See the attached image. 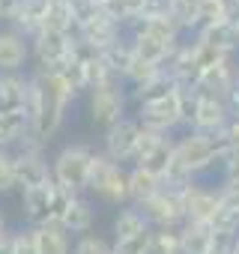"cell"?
<instances>
[{
  "instance_id": "1",
  "label": "cell",
  "mask_w": 239,
  "mask_h": 254,
  "mask_svg": "<svg viewBox=\"0 0 239 254\" xmlns=\"http://www.w3.org/2000/svg\"><path fill=\"white\" fill-rule=\"evenodd\" d=\"M36 84H39V111L30 120V135L48 147V141L63 129L66 114L72 108V102L78 99V90L66 81V75L60 69H45L36 66L33 72Z\"/></svg>"
},
{
  "instance_id": "2",
  "label": "cell",
  "mask_w": 239,
  "mask_h": 254,
  "mask_svg": "<svg viewBox=\"0 0 239 254\" xmlns=\"http://www.w3.org/2000/svg\"><path fill=\"white\" fill-rule=\"evenodd\" d=\"M227 153H230L227 132H221V135H203V132H191V129H188V132H185L182 138H177V144H174L177 162H179L194 180L206 177L215 165H221Z\"/></svg>"
},
{
  "instance_id": "3",
  "label": "cell",
  "mask_w": 239,
  "mask_h": 254,
  "mask_svg": "<svg viewBox=\"0 0 239 254\" xmlns=\"http://www.w3.org/2000/svg\"><path fill=\"white\" fill-rule=\"evenodd\" d=\"M191 105H194V90L179 87V90H174V93H168L162 99L141 102L135 120L144 126V129H153V132H162V135H174L179 126H188Z\"/></svg>"
},
{
  "instance_id": "4",
  "label": "cell",
  "mask_w": 239,
  "mask_h": 254,
  "mask_svg": "<svg viewBox=\"0 0 239 254\" xmlns=\"http://www.w3.org/2000/svg\"><path fill=\"white\" fill-rule=\"evenodd\" d=\"M96 147L87 141H72L66 144L54 159H51V180L69 191V194H84L90 183V162H93Z\"/></svg>"
},
{
  "instance_id": "5",
  "label": "cell",
  "mask_w": 239,
  "mask_h": 254,
  "mask_svg": "<svg viewBox=\"0 0 239 254\" xmlns=\"http://www.w3.org/2000/svg\"><path fill=\"white\" fill-rule=\"evenodd\" d=\"M87 191H93L99 200H105L111 206H126L129 203V168L111 162L102 150H96L93 162H90Z\"/></svg>"
},
{
  "instance_id": "6",
  "label": "cell",
  "mask_w": 239,
  "mask_h": 254,
  "mask_svg": "<svg viewBox=\"0 0 239 254\" xmlns=\"http://www.w3.org/2000/svg\"><path fill=\"white\" fill-rule=\"evenodd\" d=\"M66 200H69V191H63L54 180H48L42 186L21 189V212L30 221V227L42 224V221H57Z\"/></svg>"
},
{
  "instance_id": "7",
  "label": "cell",
  "mask_w": 239,
  "mask_h": 254,
  "mask_svg": "<svg viewBox=\"0 0 239 254\" xmlns=\"http://www.w3.org/2000/svg\"><path fill=\"white\" fill-rule=\"evenodd\" d=\"M129 93L123 90V81H111L105 87L90 90V120L99 129H111L126 117Z\"/></svg>"
},
{
  "instance_id": "8",
  "label": "cell",
  "mask_w": 239,
  "mask_h": 254,
  "mask_svg": "<svg viewBox=\"0 0 239 254\" xmlns=\"http://www.w3.org/2000/svg\"><path fill=\"white\" fill-rule=\"evenodd\" d=\"M230 126V111L227 102L218 96H206L194 90V105L188 114V129L191 132H203V135H221Z\"/></svg>"
},
{
  "instance_id": "9",
  "label": "cell",
  "mask_w": 239,
  "mask_h": 254,
  "mask_svg": "<svg viewBox=\"0 0 239 254\" xmlns=\"http://www.w3.org/2000/svg\"><path fill=\"white\" fill-rule=\"evenodd\" d=\"M75 42H78L75 33L39 30V33L30 39V54H33L36 63L45 66V69H63V66L72 60V54H75Z\"/></svg>"
},
{
  "instance_id": "10",
  "label": "cell",
  "mask_w": 239,
  "mask_h": 254,
  "mask_svg": "<svg viewBox=\"0 0 239 254\" xmlns=\"http://www.w3.org/2000/svg\"><path fill=\"white\" fill-rule=\"evenodd\" d=\"M138 138H141V123L135 117H123L117 126L105 129V138H102V153L117 162V165H126L135 159V147H138Z\"/></svg>"
},
{
  "instance_id": "11",
  "label": "cell",
  "mask_w": 239,
  "mask_h": 254,
  "mask_svg": "<svg viewBox=\"0 0 239 254\" xmlns=\"http://www.w3.org/2000/svg\"><path fill=\"white\" fill-rule=\"evenodd\" d=\"M147 221L153 230H168V227H179L185 221V209H182V194L174 189H159L147 203H141Z\"/></svg>"
},
{
  "instance_id": "12",
  "label": "cell",
  "mask_w": 239,
  "mask_h": 254,
  "mask_svg": "<svg viewBox=\"0 0 239 254\" xmlns=\"http://www.w3.org/2000/svg\"><path fill=\"white\" fill-rule=\"evenodd\" d=\"M179 194H182V209H185V218L188 221H212L218 215V206H221L218 186H206V183L194 180Z\"/></svg>"
},
{
  "instance_id": "13",
  "label": "cell",
  "mask_w": 239,
  "mask_h": 254,
  "mask_svg": "<svg viewBox=\"0 0 239 254\" xmlns=\"http://www.w3.org/2000/svg\"><path fill=\"white\" fill-rule=\"evenodd\" d=\"M75 36H78V42H84V45H90L93 51H108L114 42H120L126 36V30L120 27L111 15H105L102 9L93 15V18H87L84 24H78L75 27Z\"/></svg>"
},
{
  "instance_id": "14",
  "label": "cell",
  "mask_w": 239,
  "mask_h": 254,
  "mask_svg": "<svg viewBox=\"0 0 239 254\" xmlns=\"http://www.w3.org/2000/svg\"><path fill=\"white\" fill-rule=\"evenodd\" d=\"M236 78H239V54H227L221 57L215 66L203 69L200 78H197V93H206V96H218V99H227V93L236 87Z\"/></svg>"
},
{
  "instance_id": "15",
  "label": "cell",
  "mask_w": 239,
  "mask_h": 254,
  "mask_svg": "<svg viewBox=\"0 0 239 254\" xmlns=\"http://www.w3.org/2000/svg\"><path fill=\"white\" fill-rule=\"evenodd\" d=\"M15 159V177H18V189H30V186H42L51 180V162L45 156V150L39 147H18L12 153Z\"/></svg>"
},
{
  "instance_id": "16",
  "label": "cell",
  "mask_w": 239,
  "mask_h": 254,
  "mask_svg": "<svg viewBox=\"0 0 239 254\" xmlns=\"http://www.w3.org/2000/svg\"><path fill=\"white\" fill-rule=\"evenodd\" d=\"M162 69L185 90H194L197 87V78H200V69H197V48H194V39L191 42H179L168 60L162 63Z\"/></svg>"
},
{
  "instance_id": "17",
  "label": "cell",
  "mask_w": 239,
  "mask_h": 254,
  "mask_svg": "<svg viewBox=\"0 0 239 254\" xmlns=\"http://www.w3.org/2000/svg\"><path fill=\"white\" fill-rule=\"evenodd\" d=\"M30 39L15 27H0V72H24L30 60Z\"/></svg>"
},
{
  "instance_id": "18",
  "label": "cell",
  "mask_w": 239,
  "mask_h": 254,
  "mask_svg": "<svg viewBox=\"0 0 239 254\" xmlns=\"http://www.w3.org/2000/svg\"><path fill=\"white\" fill-rule=\"evenodd\" d=\"M57 224H60L69 236H72V233H75V236L90 233L93 224H96V206H93V200L84 197V194H69V200H66V206H63Z\"/></svg>"
},
{
  "instance_id": "19",
  "label": "cell",
  "mask_w": 239,
  "mask_h": 254,
  "mask_svg": "<svg viewBox=\"0 0 239 254\" xmlns=\"http://www.w3.org/2000/svg\"><path fill=\"white\" fill-rule=\"evenodd\" d=\"M191 39L200 42V45H206V48H215L221 54H239V27H236V18L206 24Z\"/></svg>"
},
{
  "instance_id": "20",
  "label": "cell",
  "mask_w": 239,
  "mask_h": 254,
  "mask_svg": "<svg viewBox=\"0 0 239 254\" xmlns=\"http://www.w3.org/2000/svg\"><path fill=\"white\" fill-rule=\"evenodd\" d=\"M27 87H30V75H24V72H0V114L24 111Z\"/></svg>"
},
{
  "instance_id": "21",
  "label": "cell",
  "mask_w": 239,
  "mask_h": 254,
  "mask_svg": "<svg viewBox=\"0 0 239 254\" xmlns=\"http://www.w3.org/2000/svg\"><path fill=\"white\" fill-rule=\"evenodd\" d=\"M33 245L36 254H72V236L57 221L33 224Z\"/></svg>"
},
{
  "instance_id": "22",
  "label": "cell",
  "mask_w": 239,
  "mask_h": 254,
  "mask_svg": "<svg viewBox=\"0 0 239 254\" xmlns=\"http://www.w3.org/2000/svg\"><path fill=\"white\" fill-rule=\"evenodd\" d=\"M45 9H48V0H21L18 9L9 18V27H15L18 33H24L27 39H33L42 30L45 21Z\"/></svg>"
},
{
  "instance_id": "23",
  "label": "cell",
  "mask_w": 239,
  "mask_h": 254,
  "mask_svg": "<svg viewBox=\"0 0 239 254\" xmlns=\"http://www.w3.org/2000/svg\"><path fill=\"white\" fill-rule=\"evenodd\" d=\"M215 230L209 221H182L179 224V242H182V254H206L212 248Z\"/></svg>"
},
{
  "instance_id": "24",
  "label": "cell",
  "mask_w": 239,
  "mask_h": 254,
  "mask_svg": "<svg viewBox=\"0 0 239 254\" xmlns=\"http://www.w3.org/2000/svg\"><path fill=\"white\" fill-rule=\"evenodd\" d=\"M159 189H165L159 174H153L150 168H141V165H132V168H129V203L141 206V203H147Z\"/></svg>"
},
{
  "instance_id": "25",
  "label": "cell",
  "mask_w": 239,
  "mask_h": 254,
  "mask_svg": "<svg viewBox=\"0 0 239 254\" xmlns=\"http://www.w3.org/2000/svg\"><path fill=\"white\" fill-rule=\"evenodd\" d=\"M147 230H153V227H150L141 206H135V203L120 206V212L114 218V239H132V236L147 233Z\"/></svg>"
},
{
  "instance_id": "26",
  "label": "cell",
  "mask_w": 239,
  "mask_h": 254,
  "mask_svg": "<svg viewBox=\"0 0 239 254\" xmlns=\"http://www.w3.org/2000/svg\"><path fill=\"white\" fill-rule=\"evenodd\" d=\"M144 6H147V0H105L102 3V12L111 15L123 30L135 27L144 15Z\"/></svg>"
},
{
  "instance_id": "27",
  "label": "cell",
  "mask_w": 239,
  "mask_h": 254,
  "mask_svg": "<svg viewBox=\"0 0 239 254\" xmlns=\"http://www.w3.org/2000/svg\"><path fill=\"white\" fill-rule=\"evenodd\" d=\"M30 129V120L24 111H9V114H0V147L9 150L18 147V141L27 135Z\"/></svg>"
},
{
  "instance_id": "28",
  "label": "cell",
  "mask_w": 239,
  "mask_h": 254,
  "mask_svg": "<svg viewBox=\"0 0 239 254\" xmlns=\"http://www.w3.org/2000/svg\"><path fill=\"white\" fill-rule=\"evenodd\" d=\"M42 30H51V33H75V18H72V9H69V0H48Z\"/></svg>"
},
{
  "instance_id": "29",
  "label": "cell",
  "mask_w": 239,
  "mask_h": 254,
  "mask_svg": "<svg viewBox=\"0 0 239 254\" xmlns=\"http://www.w3.org/2000/svg\"><path fill=\"white\" fill-rule=\"evenodd\" d=\"M102 57H105V63L111 66V72L123 81V75H126V69L132 66V60H135V48H132V42H129V36H123L120 42H114L108 51H102Z\"/></svg>"
},
{
  "instance_id": "30",
  "label": "cell",
  "mask_w": 239,
  "mask_h": 254,
  "mask_svg": "<svg viewBox=\"0 0 239 254\" xmlns=\"http://www.w3.org/2000/svg\"><path fill=\"white\" fill-rule=\"evenodd\" d=\"M174 90H179V84H177V81H174V78H171L165 69H162V72H159V75H156L150 84H144V87H135L129 96H132V99L141 105V102H150V99H162V96H168V93H174Z\"/></svg>"
},
{
  "instance_id": "31",
  "label": "cell",
  "mask_w": 239,
  "mask_h": 254,
  "mask_svg": "<svg viewBox=\"0 0 239 254\" xmlns=\"http://www.w3.org/2000/svg\"><path fill=\"white\" fill-rule=\"evenodd\" d=\"M236 12H233V3L230 0H197V21H200V27H206V24H215V21H227V18H233ZM197 27V30H200Z\"/></svg>"
},
{
  "instance_id": "32",
  "label": "cell",
  "mask_w": 239,
  "mask_h": 254,
  "mask_svg": "<svg viewBox=\"0 0 239 254\" xmlns=\"http://www.w3.org/2000/svg\"><path fill=\"white\" fill-rule=\"evenodd\" d=\"M168 138H171V135H162V132H153V129H144V126H141V138H138L132 165H147V159H150Z\"/></svg>"
},
{
  "instance_id": "33",
  "label": "cell",
  "mask_w": 239,
  "mask_h": 254,
  "mask_svg": "<svg viewBox=\"0 0 239 254\" xmlns=\"http://www.w3.org/2000/svg\"><path fill=\"white\" fill-rule=\"evenodd\" d=\"M150 254H182V242H179V227H168V230H153L150 236Z\"/></svg>"
},
{
  "instance_id": "34",
  "label": "cell",
  "mask_w": 239,
  "mask_h": 254,
  "mask_svg": "<svg viewBox=\"0 0 239 254\" xmlns=\"http://www.w3.org/2000/svg\"><path fill=\"white\" fill-rule=\"evenodd\" d=\"M162 72V66H156V63H147V60H141V57H135L132 60V66L126 69V75H123V81L135 90V87H144V84H150L156 75Z\"/></svg>"
},
{
  "instance_id": "35",
  "label": "cell",
  "mask_w": 239,
  "mask_h": 254,
  "mask_svg": "<svg viewBox=\"0 0 239 254\" xmlns=\"http://www.w3.org/2000/svg\"><path fill=\"white\" fill-rule=\"evenodd\" d=\"M150 236H153V230L138 233L132 239H114L111 254H150Z\"/></svg>"
},
{
  "instance_id": "36",
  "label": "cell",
  "mask_w": 239,
  "mask_h": 254,
  "mask_svg": "<svg viewBox=\"0 0 239 254\" xmlns=\"http://www.w3.org/2000/svg\"><path fill=\"white\" fill-rule=\"evenodd\" d=\"M72 254H111V242L99 233H84L75 239Z\"/></svg>"
},
{
  "instance_id": "37",
  "label": "cell",
  "mask_w": 239,
  "mask_h": 254,
  "mask_svg": "<svg viewBox=\"0 0 239 254\" xmlns=\"http://www.w3.org/2000/svg\"><path fill=\"white\" fill-rule=\"evenodd\" d=\"M18 189V177H15V159H12V150H6L0 156V194H6Z\"/></svg>"
},
{
  "instance_id": "38",
  "label": "cell",
  "mask_w": 239,
  "mask_h": 254,
  "mask_svg": "<svg viewBox=\"0 0 239 254\" xmlns=\"http://www.w3.org/2000/svg\"><path fill=\"white\" fill-rule=\"evenodd\" d=\"M9 254H36V245H33V227L12 230V239H9Z\"/></svg>"
},
{
  "instance_id": "39",
  "label": "cell",
  "mask_w": 239,
  "mask_h": 254,
  "mask_svg": "<svg viewBox=\"0 0 239 254\" xmlns=\"http://www.w3.org/2000/svg\"><path fill=\"white\" fill-rule=\"evenodd\" d=\"M159 18H174V0H147L141 21H159Z\"/></svg>"
},
{
  "instance_id": "40",
  "label": "cell",
  "mask_w": 239,
  "mask_h": 254,
  "mask_svg": "<svg viewBox=\"0 0 239 254\" xmlns=\"http://www.w3.org/2000/svg\"><path fill=\"white\" fill-rule=\"evenodd\" d=\"M221 183L239 186V147H230V153L221 162Z\"/></svg>"
},
{
  "instance_id": "41",
  "label": "cell",
  "mask_w": 239,
  "mask_h": 254,
  "mask_svg": "<svg viewBox=\"0 0 239 254\" xmlns=\"http://www.w3.org/2000/svg\"><path fill=\"white\" fill-rule=\"evenodd\" d=\"M69 9H72V18H75V27L84 24L87 18H93L102 6H96L93 0H69Z\"/></svg>"
},
{
  "instance_id": "42",
  "label": "cell",
  "mask_w": 239,
  "mask_h": 254,
  "mask_svg": "<svg viewBox=\"0 0 239 254\" xmlns=\"http://www.w3.org/2000/svg\"><path fill=\"white\" fill-rule=\"evenodd\" d=\"M239 230H230V233H215L212 239V248L206 254H233V242H236Z\"/></svg>"
},
{
  "instance_id": "43",
  "label": "cell",
  "mask_w": 239,
  "mask_h": 254,
  "mask_svg": "<svg viewBox=\"0 0 239 254\" xmlns=\"http://www.w3.org/2000/svg\"><path fill=\"white\" fill-rule=\"evenodd\" d=\"M18 3H21V0H0V18L9 21V18H12V12L18 9Z\"/></svg>"
},
{
  "instance_id": "44",
  "label": "cell",
  "mask_w": 239,
  "mask_h": 254,
  "mask_svg": "<svg viewBox=\"0 0 239 254\" xmlns=\"http://www.w3.org/2000/svg\"><path fill=\"white\" fill-rule=\"evenodd\" d=\"M227 141H230V147H239V120H230V126H227Z\"/></svg>"
},
{
  "instance_id": "45",
  "label": "cell",
  "mask_w": 239,
  "mask_h": 254,
  "mask_svg": "<svg viewBox=\"0 0 239 254\" xmlns=\"http://www.w3.org/2000/svg\"><path fill=\"white\" fill-rule=\"evenodd\" d=\"M9 233V224H6V215H3V209H0V239H3Z\"/></svg>"
},
{
  "instance_id": "46",
  "label": "cell",
  "mask_w": 239,
  "mask_h": 254,
  "mask_svg": "<svg viewBox=\"0 0 239 254\" xmlns=\"http://www.w3.org/2000/svg\"><path fill=\"white\" fill-rule=\"evenodd\" d=\"M233 254H239V236H236V242H233Z\"/></svg>"
},
{
  "instance_id": "47",
  "label": "cell",
  "mask_w": 239,
  "mask_h": 254,
  "mask_svg": "<svg viewBox=\"0 0 239 254\" xmlns=\"http://www.w3.org/2000/svg\"><path fill=\"white\" fill-rule=\"evenodd\" d=\"M3 153H6V150H3V147H0V156H3Z\"/></svg>"
},
{
  "instance_id": "48",
  "label": "cell",
  "mask_w": 239,
  "mask_h": 254,
  "mask_svg": "<svg viewBox=\"0 0 239 254\" xmlns=\"http://www.w3.org/2000/svg\"><path fill=\"white\" fill-rule=\"evenodd\" d=\"M174 3H177V0H174Z\"/></svg>"
},
{
  "instance_id": "49",
  "label": "cell",
  "mask_w": 239,
  "mask_h": 254,
  "mask_svg": "<svg viewBox=\"0 0 239 254\" xmlns=\"http://www.w3.org/2000/svg\"><path fill=\"white\" fill-rule=\"evenodd\" d=\"M0 21H3V18H0Z\"/></svg>"
}]
</instances>
